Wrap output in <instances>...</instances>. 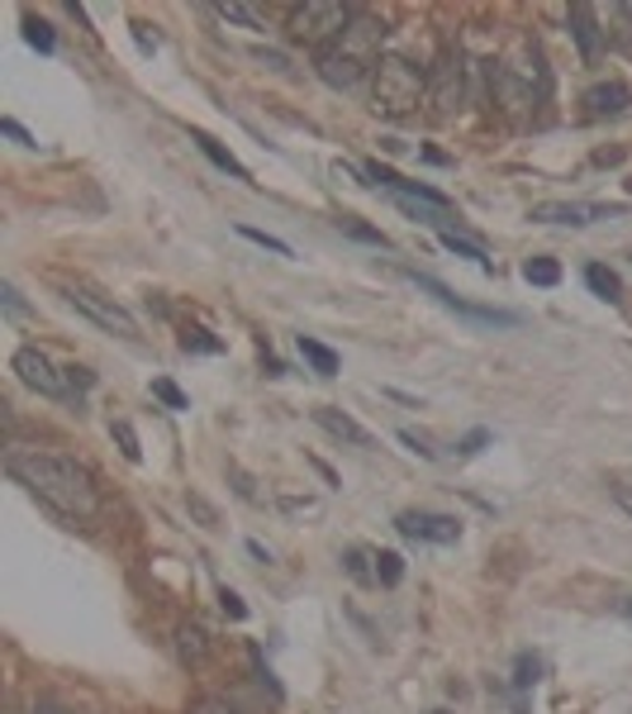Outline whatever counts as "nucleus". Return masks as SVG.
Wrapping results in <instances>:
<instances>
[{
  "instance_id": "7c9ffc66",
  "label": "nucleus",
  "mask_w": 632,
  "mask_h": 714,
  "mask_svg": "<svg viewBox=\"0 0 632 714\" xmlns=\"http://www.w3.org/2000/svg\"><path fill=\"white\" fill-rule=\"evenodd\" d=\"M181 348H200V353H219V338H205V328H185Z\"/></svg>"
},
{
  "instance_id": "6e6552de",
  "label": "nucleus",
  "mask_w": 632,
  "mask_h": 714,
  "mask_svg": "<svg viewBox=\"0 0 632 714\" xmlns=\"http://www.w3.org/2000/svg\"><path fill=\"white\" fill-rule=\"evenodd\" d=\"M395 528L405 538H419V543H456L462 538V524L452 514H428V510H405L395 520Z\"/></svg>"
},
{
  "instance_id": "9b49d317",
  "label": "nucleus",
  "mask_w": 632,
  "mask_h": 714,
  "mask_svg": "<svg viewBox=\"0 0 632 714\" xmlns=\"http://www.w3.org/2000/svg\"><path fill=\"white\" fill-rule=\"evenodd\" d=\"M314 424L319 428H328L334 438H342V443H352V448H371V434L362 424L352 420V414H342V410H334V405H319L314 410Z\"/></svg>"
},
{
  "instance_id": "f3484780",
  "label": "nucleus",
  "mask_w": 632,
  "mask_h": 714,
  "mask_svg": "<svg viewBox=\"0 0 632 714\" xmlns=\"http://www.w3.org/2000/svg\"><path fill=\"white\" fill-rule=\"evenodd\" d=\"M571 29H576V43H580V57L590 63L599 53V34H595V20H590V5H576L571 10Z\"/></svg>"
},
{
  "instance_id": "1a4fd4ad",
  "label": "nucleus",
  "mask_w": 632,
  "mask_h": 714,
  "mask_svg": "<svg viewBox=\"0 0 632 714\" xmlns=\"http://www.w3.org/2000/svg\"><path fill=\"white\" fill-rule=\"evenodd\" d=\"M409 281L419 286V291L438 295L442 305L456 310V314H462V320H476V324H519V314H509V310H481V305H471V300H456V295L448 291V286L433 281V277H424V271H409Z\"/></svg>"
},
{
  "instance_id": "f704fd0d",
  "label": "nucleus",
  "mask_w": 632,
  "mask_h": 714,
  "mask_svg": "<svg viewBox=\"0 0 632 714\" xmlns=\"http://www.w3.org/2000/svg\"><path fill=\"white\" fill-rule=\"evenodd\" d=\"M485 443H490V434H485V428H476V434H466L462 443H456V453H462V457H471V453H481Z\"/></svg>"
},
{
  "instance_id": "ea45409f",
  "label": "nucleus",
  "mask_w": 632,
  "mask_h": 714,
  "mask_svg": "<svg viewBox=\"0 0 632 714\" xmlns=\"http://www.w3.org/2000/svg\"><path fill=\"white\" fill-rule=\"evenodd\" d=\"M248 553L257 557V562H271V553H267V548H262V543H257V538H248Z\"/></svg>"
},
{
  "instance_id": "4468645a",
  "label": "nucleus",
  "mask_w": 632,
  "mask_h": 714,
  "mask_svg": "<svg viewBox=\"0 0 632 714\" xmlns=\"http://www.w3.org/2000/svg\"><path fill=\"white\" fill-rule=\"evenodd\" d=\"M205 652H210V643H205V634H200L195 624L177 628V657L185 667H200V662H205Z\"/></svg>"
},
{
  "instance_id": "2f4dec72",
  "label": "nucleus",
  "mask_w": 632,
  "mask_h": 714,
  "mask_svg": "<svg viewBox=\"0 0 632 714\" xmlns=\"http://www.w3.org/2000/svg\"><path fill=\"white\" fill-rule=\"evenodd\" d=\"M219 610L228 614V620H248V605H242L238 591H228V585H219Z\"/></svg>"
},
{
  "instance_id": "c756f323",
  "label": "nucleus",
  "mask_w": 632,
  "mask_h": 714,
  "mask_svg": "<svg viewBox=\"0 0 632 714\" xmlns=\"http://www.w3.org/2000/svg\"><path fill=\"white\" fill-rule=\"evenodd\" d=\"M185 510H191V514H195V520L205 524V528H219V514H214V505H210V500H200V495H185Z\"/></svg>"
},
{
  "instance_id": "20e7f679",
  "label": "nucleus",
  "mask_w": 632,
  "mask_h": 714,
  "mask_svg": "<svg viewBox=\"0 0 632 714\" xmlns=\"http://www.w3.org/2000/svg\"><path fill=\"white\" fill-rule=\"evenodd\" d=\"M357 20L352 5H342V0H305V5H291V29L295 43H314V48H334V43L348 34V24Z\"/></svg>"
},
{
  "instance_id": "b1692460",
  "label": "nucleus",
  "mask_w": 632,
  "mask_h": 714,
  "mask_svg": "<svg viewBox=\"0 0 632 714\" xmlns=\"http://www.w3.org/2000/svg\"><path fill=\"white\" fill-rule=\"evenodd\" d=\"M399 577H405V557L399 553H376V581L381 585H399Z\"/></svg>"
},
{
  "instance_id": "c9c22d12",
  "label": "nucleus",
  "mask_w": 632,
  "mask_h": 714,
  "mask_svg": "<svg viewBox=\"0 0 632 714\" xmlns=\"http://www.w3.org/2000/svg\"><path fill=\"white\" fill-rule=\"evenodd\" d=\"M609 495H613V505H619L623 514H632V486L619 481V486H609Z\"/></svg>"
},
{
  "instance_id": "423d86ee",
  "label": "nucleus",
  "mask_w": 632,
  "mask_h": 714,
  "mask_svg": "<svg viewBox=\"0 0 632 714\" xmlns=\"http://www.w3.org/2000/svg\"><path fill=\"white\" fill-rule=\"evenodd\" d=\"M10 367H14V377H20V381L29 386V391L53 395V400H57V395H67V386H71V381L63 377V371L53 367V357H48V353H38L34 343H24V348L14 353V362H10Z\"/></svg>"
},
{
  "instance_id": "9d476101",
  "label": "nucleus",
  "mask_w": 632,
  "mask_h": 714,
  "mask_svg": "<svg viewBox=\"0 0 632 714\" xmlns=\"http://www.w3.org/2000/svg\"><path fill=\"white\" fill-rule=\"evenodd\" d=\"M605 214H619V210H609V205H580V200H542V205H533V214H528V220H538V224H571V228H580V224L605 220Z\"/></svg>"
},
{
  "instance_id": "bb28decb",
  "label": "nucleus",
  "mask_w": 632,
  "mask_h": 714,
  "mask_svg": "<svg viewBox=\"0 0 632 714\" xmlns=\"http://www.w3.org/2000/svg\"><path fill=\"white\" fill-rule=\"evenodd\" d=\"M24 38L34 43L38 53H53V29L43 24V20H24Z\"/></svg>"
},
{
  "instance_id": "412c9836",
  "label": "nucleus",
  "mask_w": 632,
  "mask_h": 714,
  "mask_svg": "<svg viewBox=\"0 0 632 714\" xmlns=\"http://www.w3.org/2000/svg\"><path fill=\"white\" fill-rule=\"evenodd\" d=\"M338 228H342V234H352V238H362V243H376V248H391V238H385L381 228H371V224H362V220H352V214H342Z\"/></svg>"
},
{
  "instance_id": "f257e3e1",
  "label": "nucleus",
  "mask_w": 632,
  "mask_h": 714,
  "mask_svg": "<svg viewBox=\"0 0 632 714\" xmlns=\"http://www.w3.org/2000/svg\"><path fill=\"white\" fill-rule=\"evenodd\" d=\"M5 471L24 486L29 495H38L43 505H53L57 514H67V520H95V514H100L95 477L86 467L71 462V457L10 448L5 453Z\"/></svg>"
},
{
  "instance_id": "a211bd4d",
  "label": "nucleus",
  "mask_w": 632,
  "mask_h": 714,
  "mask_svg": "<svg viewBox=\"0 0 632 714\" xmlns=\"http://www.w3.org/2000/svg\"><path fill=\"white\" fill-rule=\"evenodd\" d=\"M214 14L228 24H248V29H267V10L262 5H242V0H228V5H214Z\"/></svg>"
},
{
  "instance_id": "72a5a7b5",
  "label": "nucleus",
  "mask_w": 632,
  "mask_h": 714,
  "mask_svg": "<svg viewBox=\"0 0 632 714\" xmlns=\"http://www.w3.org/2000/svg\"><path fill=\"white\" fill-rule=\"evenodd\" d=\"M0 134L14 138V143H24V148H34V138H29V129L20 120H0Z\"/></svg>"
},
{
  "instance_id": "37998d69",
  "label": "nucleus",
  "mask_w": 632,
  "mask_h": 714,
  "mask_svg": "<svg viewBox=\"0 0 632 714\" xmlns=\"http://www.w3.org/2000/svg\"><path fill=\"white\" fill-rule=\"evenodd\" d=\"M433 714H442V710H433Z\"/></svg>"
},
{
  "instance_id": "79ce46f5",
  "label": "nucleus",
  "mask_w": 632,
  "mask_h": 714,
  "mask_svg": "<svg viewBox=\"0 0 632 714\" xmlns=\"http://www.w3.org/2000/svg\"><path fill=\"white\" fill-rule=\"evenodd\" d=\"M623 14H628V20H632V0H628V5H623Z\"/></svg>"
},
{
  "instance_id": "0eeeda50",
  "label": "nucleus",
  "mask_w": 632,
  "mask_h": 714,
  "mask_svg": "<svg viewBox=\"0 0 632 714\" xmlns=\"http://www.w3.org/2000/svg\"><path fill=\"white\" fill-rule=\"evenodd\" d=\"M462 100H466V77H462V57H442L438 71H433V81H428V105H433L438 120H448V114L462 110Z\"/></svg>"
},
{
  "instance_id": "a878e982",
  "label": "nucleus",
  "mask_w": 632,
  "mask_h": 714,
  "mask_svg": "<svg viewBox=\"0 0 632 714\" xmlns=\"http://www.w3.org/2000/svg\"><path fill=\"white\" fill-rule=\"evenodd\" d=\"M110 434H114V443H120V453L128 457V462H138L143 448H138V434H134V428H128L124 420H114V424H110Z\"/></svg>"
},
{
  "instance_id": "58836bf2",
  "label": "nucleus",
  "mask_w": 632,
  "mask_h": 714,
  "mask_svg": "<svg viewBox=\"0 0 632 714\" xmlns=\"http://www.w3.org/2000/svg\"><path fill=\"white\" fill-rule=\"evenodd\" d=\"M34 714H71V710H63V705H53V700H38V705H34Z\"/></svg>"
},
{
  "instance_id": "ddd939ff",
  "label": "nucleus",
  "mask_w": 632,
  "mask_h": 714,
  "mask_svg": "<svg viewBox=\"0 0 632 714\" xmlns=\"http://www.w3.org/2000/svg\"><path fill=\"white\" fill-rule=\"evenodd\" d=\"M191 138H195V148H200V153H205V157H210V163H214V167H219V171H228V177H238V181H248V167H242V163H238V157H234V153H228V148H224V143H219V138H210V134H200V129H195V134H191Z\"/></svg>"
},
{
  "instance_id": "7ed1b4c3",
  "label": "nucleus",
  "mask_w": 632,
  "mask_h": 714,
  "mask_svg": "<svg viewBox=\"0 0 632 714\" xmlns=\"http://www.w3.org/2000/svg\"><path fill=\"white\" fill-rule=\"evenodd\" d=\"M428 96V81L424 71L409 63V57L399 53H385L376 71H371V100H376L381 114H391V120H405V114L419 110V100Z\"/></svg>"
},
{
  "instance_id": "6ab92c4d",
  "label": "nucleus",
  "mask_w": 632,
  "mask_h": 714,
  "mask_svg": "<svg viewBox=\"0 0 632 714\" xmlns=\"http://www.w3.org/2000/svg\"><path fill=\"white\" fill-rule=\"evenodd\" d=\"M442 248H452L456 257H471L481 271H490V257H485V248L481 243H471V238H462V234H452V228H442Z\"/></svg>"
},
{
  "instance_id": "aec40b11",
  "label": "nucleus",
  "mask_w": 632,
  "mask_h": 714,
  "mask_svg": "<svg viewBox=\"0 0 632 714\" xmlns=\"http://www.w3.org/2000/svg\"><path fill=\"white\" fill-rule=\"evenodd\" d=\"M523 277L533 281V286H556V281H562V267H556L552 257H528V263H523Z\"/></svg>"
},
{
  "instance_id": "2eb2a0df",
  "label": "nucleus",
  "mask_w": 632,
  "mask_h": 714,
  "mask_svg": "<svg viewBox=\"0 0 632 714\" xmlns=\"http://www.w3.org/2000/svg\"><path fill=\"white\" fill-rule=\"evenodd\" d=\"M585 286L599 295V300H623V281H619V271H609V267H599L590 263L585 267Z\"/></svg>"
},
{
  "instance_id": "a19ab883",
  "label": "nucleus",
  "mask_w": 632,
  "mask_h": 714,
  "mask_svg": "<svg viewBox=\"0 0 632 714\" xmlns=\"http://www.w3.org/2000/svg\"><path fill=\"white\" fill-rule=\"evenodd\" d=\"M619 614H623V620H632V595H623V600H619Z\"/></svg>"
},
{
  "instance_id": "e433bc0d",
  "label": "nucleus",
  "mask_w": 632,
  "mask_h": 714,
  "mask_svg": "<svg viewBox=\"0 0 632 714\" xmlns=\"http://www.w3.org/2000/svg\"><path fill=\"white\" fill-rule=\"evenodd\" d=\"M0 300H5V310H10V314H24V300H20V291H14L10 281L0 286Z\"/></svg>"
},
{
  "instance_id": "393cba45",
  "label": "nucleus",
  "mask_w": 632,
  "mask_h": 714,
  "mask_svg": "<svg viewBox=\"0 0 632 714\" xmlns=\"http://www.w3.org/2000/svg\"><path fill=\"white\" fill-rule=\"evenodd\" d=\"M238 234L248 238V243H262V248H271V253H281V257H291V243L285 238H276V234H267V228H252V224H238Z\"/></svg>"
},
{
  "instance_id": "f03ea898",
  "label": "nucleus",
  "mask_w": 632,
  "mask_h": 714,
  "mask_svg": "<svg viewBox=\"0 0 632 714\" xmlns=\"http://www.w3.org/2000/svg\"><path fill=\"white\" fill-rule=\"evenodd\" d=\"M381 43H385V24L376 20H352L348 34H342L334 48L319 53V77L334 86V91H352L366 71H376L381 63Z\"/></svg>"
},
{
  "instance_id": "cd10ccee",
  "label": "nucleus",
  "mask_w": 632,
  "mask_h": 714,
  "mask_svg": "<svg viewBox=\"0 0 632 714\" xmlns=\"http://www.w3.org/2000/svg\"><path fill=\"white\" fill-rule=\"evenodd\" d=\"M153 395H157V400H167L171 410H191V400H185V395H181V391H177V386H171L167 377H157V381H153Z\"/></svg>"
},
{
  "instance_id": "5701e85b",
  "label": "nucleus",
  "mask_w": 632,
  "mask_h": 714,
  "mask_svg": "<svg viewBox=\"0 0 632 714\" xmlns=\"http://www.w3.org/2000/svg\"><path fill=\"white\" fill-rule=\"evenodd\" d=\"M538 681H542V662L533 652H519V662H514V685L528 691V685H538Z\"/></svg>"
},
{
  "instance_id": "4c0bfd02",
  "label": "nucleus",
  "mask_w": 632,
  "mask_h": 714,
  "mask_svg": "<svg viewBox=\"0 0 632 714\" xmlns=\"http://www.w3.org/2000/svg\"><path fill=\"white\" fill-rule=\"evenodd\" d=\"M67 381H71V386H81V391H86V386H91L95 377H91V367H67Z\"/></svg>"
},
{
  "instance_id": "c85d7f7f",
  "label": "nucleus",
  "mask_w": 632,
  "mask_h": 714,
  "mask_svg": "<svg viewBox=\"0 0 632 714\" xmlns=\"http://www.w3.org/2000/svg\"><path fill=\"white\" fill-rule=\"evenodd\" d=\"M185 714H238L228 700H219V695H200V700H191V710Z\"/></svg>"
},
{
  "instance_id": "39448f33",
  "label": "nucleus",
  "mask_w": 632,
  "mask_h": 714,
  "mask_svg": "<svg viewBox=\"0 0 632 714\" xmlns=\"http://www.w3.org/2000/svg\"><path fill=\"white\" fill-rule=\"evenodd\" d=\"M63 295H67V305L81 310L91 324L110 328V334H120V338H143V334H138V320H134V314H128L114 295H100L95 286H86V281H67Z\"/></svg>"
},
{
  "instance_id": "dca6fc26",
  "label": "nucleus",
  "mask_w": 632,
  "mask_h": 714,
  "mask_svg": "<svg viewBox=\"0 0 632 714\" xmlns=\"http://www.w3.org/2000/svg\"><path fill=\"white\" fill-rule=\"evenodd\" d=\"M300 357H305V362L319 371V377H334V371H338V353L324 348L319 338H305V334H300Z\"/></svg>"
},
{
  "instance_id": "f8f14e48",
  "label": "nucleus",
  "mask_w": 632,
  "mask_h": 714,
  "mask_svg": "<svg viewBox=\"0 0 632 714\" xmlns=\"http://www.w3.org/2000/svg\"><path fill=\"white\" fill-rule=\"evenodd\" d=\"M585 105H590V114H623L628 110V86L623 81H599V86H590L585 91Z\"/></svg>"
},
{
  "instance_id": "4be33fe9",
  "label": "nucleus",
  "mask_w": 632,
  "mask_h": 714,
  "mask_svg": "<svg viewBox=\"0 0 632 714\" xmlns=\"http://www.w3.org/2000/svg\"><path fill=\"white\" fill-rule=\"evenodd\" d=\"M342 562H348V571H352L357 581H376V567H371V562H376V553H366V548H348V553H342Z\"/></svg>"
},
{
  "instance_id": "473e14b6",
  "label": "nucleus",
  "mask_w": 632,
  "mask_h": 714,
  "mask_svg": "<svg viewBox=\"0 0 632 714\" xmlns=\"http://www.w3.org/2000/svg\"><path fill=\"white\" fill-rule=\"evenodd\" d=\"M399 443H405L409 453H419V457H438V448H433V443H428L424 434H414V428H399Z\"/></svg>"
}]
</instances>
